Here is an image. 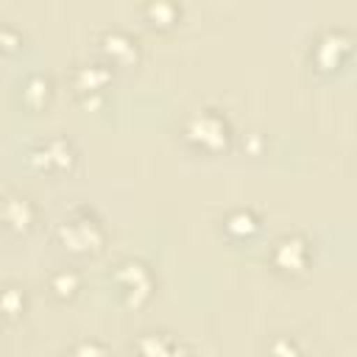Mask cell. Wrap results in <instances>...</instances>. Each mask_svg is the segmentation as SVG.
Listing matches in <instances>:
<instances>
[{
    "mask_svg": "<svg viewBox=\"0 0 357 357\" xmlns=\"http://www.w3.org/2000/svg\"><path fill=\"white\" fill-rule=\"evenodd\" d=\"M184 134H187V139H190L192 145H198V148H204V151H218V148H223L226 139H229V123H226L218 112L204 109V112H198V114H192V117L187 120Z\"/></svg>",
    "mask_w": 357,
    "mask_h": 357,
    "instance_id": "1",
    "label": "cell"
},
{
    "mask_svg": "<svg viewBox=\"0 0 357 357\" xmlns=\"http://www.w3.org/2000/svg\"><path fill=\"white\" fill-rule=\"evenodd\" d=\"M59 234L73 251H98L103 243V229L92 218H70L61 223Z\"/></svg>",
    "mask_w": 357,
    "mask_h": 357,
    "instance_id": "2",
    "label": "cell"
},
{
    "mask_svg": "<svg viewBox=\"0 0 357 357\" xmlns=\"http://www.w3.org/2000/svg\"><path fill=\"white\" fill-rule=\"evenodd\" d=\"M73 159H75V151H73V145H70L67 139H61V137L45 139V142H39V145L31 151V165H36V167H42V170H53V167L64 170V167L73 165Z\"/></svg>",
    "mask_w": 357,
    "mask_h": 357,
    "instance_id": "3",
    "label": "cell"
},
{
    "mask_svg": "<svg viewBox=\"0 0 357 357\" xmlns=\"http://www.w3.org/2000/svg\"><path fill=\"white\" fill-rule=\"evenodd\" d=\"M117 282H120L123 293L134 296L131 304H139V301H145V298L151 296V271H148V265L139 262V259L123 262L120 271H117Z\"/></svg>",
    "mask_w": 357,
    "mask_h": 357,
    "instance_id": "4",
    "label": "cell"
},
{
    "mask_svg": "<svg viewBox=\"0 0 357 357\" xmlns=\"http://www.w3.org/2000/svg\"><path fill=\"white\" fill-rule=\"evenodd\" d=\"M307 240H301L298 234H287L273 245V265L282 271H301L307 265Z\"/></svg>",
    "mask_w": 357,
    "mask_h": 357,
    "instance_id": "5",
    "label": "cell"
},
{
    "mask_svg": "<svg viewBox=\"0 0 357 357\" xmlns=\"http://www.w3.org/2000/svg\"><path fill=\"white\" fill-rule=\"evenodd\" d=\"M0 218L8 229L14 231H28L33 226V218H36V209L31 204V198L25 195H6L3 198V206H0Z\"/></svg>",
    "mask_w": 357,
    "mask_h": 357,
    "instance_id": "6",
    "label": "cell"
},
{
    "mask_svg": "<svg viewBox=\"0 0 357 357\" xmlns=\"http://www.w3.org/2000/svg\"><path fill=\"white\" fill-rule=\"evenodd\" d=\"M137 349H139L142 357H176L178 354V346L162 332H145L139 337Z\"/></svg>",
    "mask_w": 357,
    "mask_h": 357,
    "instance_id": "7",
    "label": "cell"
},
{
    "mask_svg": "<svg viewBox=\"0 0 357 357\" xmlns=\"http://www.w3.org/2000/svg\"><path fill=\"white\" fill-rule=\"evenodd\" d=\"M257 226L259 223H257V215L251 209H237L226 218V231L234 234V237H248V234L257 231Z\"/></svg>",
    "mask_w": 357,
    "mask_h": 357,
    "instance_id": "8",
    "label": "cell"
},
{
    "mask_svg": "<svg viewBox=\"0 0 357 357\" xmlns=\"http://www.w3.org/2000/svg\"><path fill=\"white\" fill-rule=\"evenodd\" d=\"M78 287H81V279H78V273L70 271V268H61V271H56V273L50 276V290H53L59 298H73Z\"/></svg>",
    "mask_w": 357,
    "mask_h": 357,
    "instance_id": "9",
    "label": "cell"
},
{
    "mask_svg": "<svg viewBox=\"0 0 357 357\" xmlns=\"http://www.w3.org/2000/svg\"><path fill=\"white\" fill-rule=\"evenodd\" d=\"M103 47H106V53H112L114 59H131L134 56V39L128 36V33H123V31H112V33H106L103 36Z\"/></svg>",
    "mask_w": 357,
    "mask_h": 357,
    "instance_id": "10",
    "label": "cell"
},
{
    "mask_svg": "<svg viewBox=\"0 0 357 357\" xmlns=\"http://www.w3.org/2000/svg\"><path fill=\"white\" fill-rule=\"evenodd\" d=\"M75 81L84 92H98L106 81H109V70H103L100 64H92V67H78L75 73Z\"/></svg>",
    "mask_w": 357,
    "mask_h": 357,
    "instance_id": "11",
    "label": "cell"
},
{
    "mask_svg": "<svg viewBox=\"0 0 357 357\" xmlns=\"http://www.w3.org/2000/svg\"><path fill=\"white\" fill-rule=\"evenodd\" d=\"M22 95H25V100H28L31 106H39V103H45L47 95H50V81H47L45 75H31V78L25 81Z\"/></svg>",
    "mask_w": 357,
    "mask_h": 357,
    "instance_id": "12",
    "label": "cell"
},
{
    "mask_svg": "<svg viewBox=\"0 0 357 357\" xmlns=\"http://www.w3.org/2000/svg\"><path fill=\"white\" fill-rule=\"evenodd\" d=\"M22 307H25V293L20 287L11 284V287L0 290V310L6 315H17V312H22Z\"/></svg>",
    "mask_w": 357,
    "mask_h": 357,
    "instance_id": "13",
    "label": "cell"
},
{
    "mask_svg": "<svg viewBox=\"0 0 357 357\" xmlns=\"http://www.w3.org/2000/svg\"><path fill=\"white\" fill-rule=\"evenodd\" d=\"M73 357H106V349H103V343H98V340H81V343L73 349Z\"/></svg>",
    "mask_w": 357,
    "mask_h": 357,
    "instance_id": "14",
    "label": "cell"
},
{
    "mask_svg": "<svg viewBox=\"0 0 357 357\" xmlns=\"http://www.w3.org/2000/svg\"><path fill=\"white\" fill-rule=\"evenodd\" d=\"M271 354L273 357H298V349L290 337H276L273 346H271Z\"/></svg>",
    "mask_w": 357,
    "mask_h": 357,
    "instance_id": "15",
    "label": "cell"
}]
</instances>
